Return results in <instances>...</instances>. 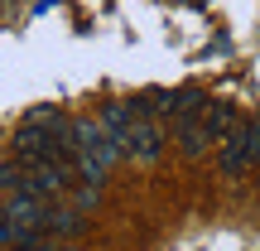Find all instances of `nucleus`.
Returning a JSON list of instances; mask_svg holds the SVG:
<instances>
[{
    "label": "nucleus",
    "mask_w": 260,
    "mask_h": 251,
    "mask_svg": "<svg viewBox=\"0 0 260 251\" xmlns=\"http://www.w3.org/2000/svg\"><path fill=\"white\" fill-rule=\"evenodd\" d=\"M73 232H82V208L48 198V237H73Z\"/></svg>",
    "instance_id": "0eeeda50"
},
{
    "label": "nucleus",
    "mask_w": 260,
    "mask_h": 251,
    "mask_svg": "<svg viewBox=\"0 0 260 251\" xmlns=\"http://www.w3.org/2000/svg\"><path fill=\"white\" fill-rule=\"evenodd\" d=\"M96 198H102V188H96V184H77L73 188V208H82V213H87V208H96Z\"/></svg>",
    "instance_id": "1a4fd4ad"
},
{
    "label": "nucleus",
    "mask_w": 260,
    "mask_h": 251,
    "mask_svg": "<svg viewBox=\"0 0 260 251\" xmlns=\"http://www.w3.org/2000/svg\"><path fill=\"white\" fill-rule=\"evenodd\" d=\"M5 217L15 227V242H44L48 237V198L10 193L5 198Z\"/></svg>",
    "instance_id": "7ed1b4c3"
},
{
    "label": "nucleus",
    "mask_w": 260,
    "mask_h": 251,
    "mask_svg": "<svg viewBox=\"0 0 260 251\" xmlns=\"http://www.w3.org/2000/svg\"><path fill=\"white\" fill-rule=\"evenodd\" d=\"M68 251H82V246H68Z\"/></svg>",
    "instance_id": "f8f14e48"
},
{
    "label": "nucleus",
    "mask_w": 260,
    "mask_h": 251,
    "mask_svg": "<svg viewBox=\"0 0 260 251\" xmlns=\"http://www.w3.org/2000/svg\"><path fill=\"white\" fill-rule=\"evenodd\" d=\"M121 159L125 155L106 140V130L96 126V121H87V116H77V121H73V174H82V184H96V188H102Z\"/></svg>",
    "instance_id": "f257e3e1"
},
{
    "label": "nucleus",
    "mask_w": 260,
    "mask_h": 251,
    "mask_svg": "<svg viewBox=\"0 0 260 251\" xmlns=\"http://www.w3.org/2000/svg\"><path fill=\"white\" fill-rule=\"evenodd\" d=\"M203 106H207V92H198V87H178V92H174V106H169V126L203 116Z\"/></svg>",
    "instance_id": "6e6552de"
},
{
    "label": "nucleus",
    "mask_w": 260,
    "mask_h": 251,
    "mask_svg": "<svg viewBox=\"0 0 260 251\" xmlns=\"http://www.w3.org/2000/svg\"><path fill=\"white\" fill-rule=\"evenodd\" d=\"M0 246H15V227H10L5 208H0Z\"/></svg>",
    "instance_id": "9d476101"
},
{
    "label": "nucleus",
    "mask_w": 260,
    "mask_h": 251,
    "mask_svg": "<svg viewBox=\"0 0 260 251\" xmlns=\"http://www.w3.org/2000/svg\"><path fill=\"white\" fill-rule=\"evenodd\" d=\"M232 126H236V102H226V97H207L203 116H198V150H212Z\"/></svg>",
    "instance_id": "39448f33"
},
{
    "label": "nucleus",
    "mask_w": 260,
    "mask_h": 251,
    "mask_svg": "<svg viewBox=\"0 0 260 251\" xmlns=\"http://www.w3.org/2000/svg\"><path fill=\"white\" fill-rule=\"evenodd\" d=\"M255 155H260V116L232 126L217 140V174L222 179H246L255 169Z\"/></svg>",
    "instance_id": "f03ea898"
},
{
    "label": "nucleus",
    "mask_w": 260,
    "mask_h": 251,
    "mask_svg": "<svg viewBox=\"0 0 260 251\" xmlns=\"http://www.w3.org/2000/svg\"><path fill=\"white\" fill-rule=\"evenodd\" d=\"M0 251H5V246H0Z\"/></svg>",
    "instance_id": "4468645a"
},
{
    "label": "nucleus",
    "mask_w": 260,
    "mask_h": 251,
    "mask_svg": "<svg viewBox=\"0 0 260 251\" xmlns=\"http://www.w3.org/2000/svg\"><path fill=\"white\" fill-rule=\"evenodd\" d=\"M19 251H48V246H39V242H15Z\"/></svg>",
    "instance_id": "9b49d317"
},
{
    "label": "nucleus",
    "mask_w": 260,
    "mask_h": 251,
    "mask_svg": "<svg viewBox=\"0 0 260 251\" xmlns=\"http://www.w3.org/2000/svg\"><path fill=\"white\" fill-rule=\"evenodd\" d=\"M169 145V121H149V116H135L125 130V159L130 164H159V155H164Z\"/></svg>",
    "instance_id": "20e7f679"
},
{
    "label": "nucleus",
    "mask_w": 260,
    "mask_h": 251,
    "mask_svg": "<svg viewBox=\"0 0 260 251\" xmlns=\"http://www.w3.org/2000/svg\"><path fill=\"white\" fill-rule=\"evenodd\" d=\"M255 169H260V155H255Z\"/></svg>",
    "instance_id": "ddd939ff"
},
{
    "label": "nucleus",
    "mask_w": 260,
    "mask_h": 251,
    "mask_svg": "<svg viewBox=\"0 0 260 251\" xmlns=\"http://www.w3.org/2000/svg\"><path fill=\"white\" fill-rule=\"evenodd\" d=\"M130 121H135V111H130V102H121V97L102 102V111H96V126L106 130V140H111L121 155H125V130H130Z\"/></svg>",
    "instance_id": "423d86ee"
}]
</instances>
